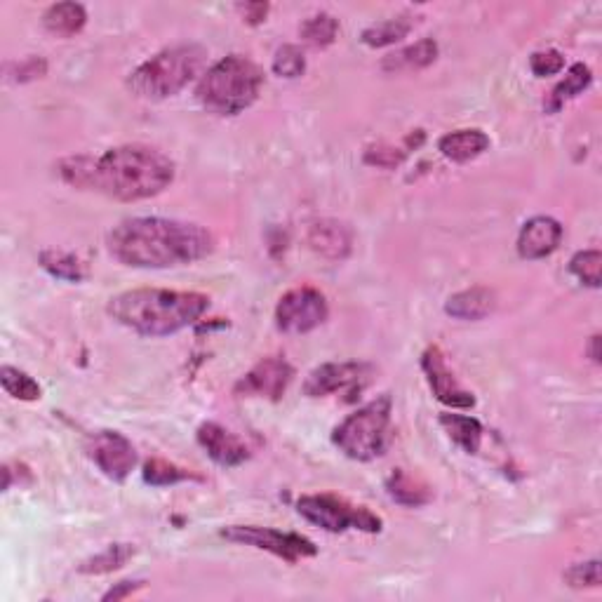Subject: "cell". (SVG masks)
Masks as SVG:
<instances>
[{
	"instance_id": "1",
	"label": "cell",
	"mask_w": 602,
	"mask_h": 602,
	"mask_svg": "<svg viewBox=\"0 0 602 602\" xmlns=\"http://www.w3.org/2000/svg\"><path fill=\"white\" fill-rule=\"evenodd\" d=\"M59 175L76 189H95L109 198L132 203L165 191L175 179V163L153 146L127 144L97 158H66L59 163Z\"/></svg>"
},
{
	"instance_id": "2",
	"label": "cell",
	"mask_w": 602,
	"mask_h": 602,
	"mask_svg": "<svg viewBox=\"0 0 602 602\" xmlns=\"http://www.w3.org/2000/svg\"><path fill=\"white\" fill-rule=\"evenodd\" d=\"M109 250L135 269H170L193 264L214 250L212 233L198 224L163 217H137L109 233Z\"/></svg>"
},
{
	"instance_id": "3",
	"label": "cell",
	"mask_w": 602,
	"mask_h": 602,
	"mask_svg": "<svg viewBox=\"0 0 602 602\" xmlns=\"http://www.w3.org/2000/svg\"><path fill=\"white\" fill-rule=\"evenodd\" d=\"M210 306L198 292L132 290L111 299L109 313L123 327L144 337H167L196 323Z\"/></svg>"
},
{
	"instance_id": "4",
	"label": "cell",
	"mask_w": 602,
	"mask_h": 602,
	"mask_svg": "<svg viewBox=\"0 0 602 602\" xmlns=\"http://www.w3.org/2000/svg\"><path fill=\"white\" fill-rule=\"evenodd\" d=\"M262 85L264 73L252 59L231 55L203 73L196 95L207 111L217 116H238L257 102Z\"/></svg>"
},
{
	"instance_id": "5",
	"label": "cell",
	"mask_w": 602,
	"mask_h": 602,
	"mask_svg": "<svg viewBox=\"0 0 602 602\" xmlns=\"http://www.w3.org/2000/svg\"><path fill=\"white\" fill-rule=\"evenodd\" d=\"M205 50L200 45H175L158 52L127 78L132 95L142 99H167L184 90L198 76L205 64Z\"/></svg>"
},
{
	"instance_id": "6",
	"label": "cell",
	"mask_w": 602,
	"mask_h": 602,
	"mask_svg": "<svg viewBox=\"0 0 602 602\" xmlns=\"http://www.w3.org/2000/svg\"><path fill=\"white\" fill-rule=\"evenodd\" d=\"M391 424V398L381 396L349 414L334 428V445L356 461L377 459L386 447Z\"/></svg>"
},
{
	"instance_id": "7",
	"label": "cell",
	"mask_w": 602,
	"mask_h": 602,
	"mask_svg": "<svg viewBox=\"0 0 602 602\" xmlns=\"http://www.w3.org/2000/svg\"><path fill=\"white\" fill-rule=\"evenodd\" d=\"M297 511L313 525L323 527L327 532H379L381 518L363 506H353L346 499L334 497V494H313V497H301Z\"/></svg>"
},
{
	"instance_id": "8",
	"label": "cell",
	"mask_w": 602,
	"mask_h": 602,
	"mask_svg": "<svg viewBox=\"0 0 602 602\" xmlns=\"http://www.w3.org/2000/svg\"><path fill=\"white\" fill-rule=\"evenodd\" d=\"M222 537L229 541H236V544L262 548V551L278 555V558L287 560V563H297L301 558H313V555L318 553V548L311 539L301 537V534H294V532L271 530V527L231 525V527H224Z\"/></svg>"
},
{
	"instance_id": "9",
	"label": "cell",
	"mask_w": 602,
	"mask_h": 602,
	"mask_svg": "<svg viewBox=\"0 0 602 602\" xmlns=\"http://www.w3.org/2000/svg\"><path fill=\"white\" fill-rule=\"evenodd\" d=\"M327 301L313 287H297L283 294L276 306V323L283 332L304 334L320 327L327 320Z\"/></svg>"
},
{
	"instance_id": "10",
	"label": "cell",
	"mask_w": 602,
	"mask_h": 602,
	"mask_svg": "<svg viewBox=\"0 0 602 602\" xmlns=\"http://www.w3.org/2000/svg\"><path fill=\"white\" fill-rule=\"evenodd\" d=\"M88 454L106 478L123 483L137 464L135 445L116 431H102L90 438Z\"/></svg>"
},
{
	"instance_id": "11",
	"label": "cell",
	"mask_w": 602,
	"mask_h": 602,
	"mask_svg": "<svg viewBox=\"0 0 602 602\" xmlns=\"http://www.w3.org/2000/svg\"><path fill=\"white\" fill-rule=\"evenodd\" d=\"M294 377L292 365L285 358H264L262 363H257L243 379L236 384V396L240 398H269V400H280L283 393L290 386Z\"/></svg>"
},
{
	"instance_id": "12",
	"label": "cell",
	"mask_w": 602,
	"mask_h": 602,
	"mask_svg": "<svg viewBox=\"0 0 602 602\" xmlns=\"http://www.w3.org/2000/svg\"><path fill=\"white\" fill-rule=\"evenodd\" d=\"M421 367H424L433 396H436L440 403L454 407V410H471V407L476 405L473 393H468L457 384V379H454L450 367H447L445 356L440 353L438 346L426 349L424 356H421Z\"/></svg>"
},
{
	"instance_id": "13",
	"label": "cell",
	"mask_w": 602,
	"mask_h": 602,
	"mask_svg": "<svg viewBox=\"0 0 602 602\" xmlns=\"http://www.w3.org/2000/svg\"><path fill=\"white\" fill-rule=\"evenodd\" d=\"M370 367L360 363H327L316 367L309 374L304 384V393L311 398L330 396V393L346 389V386L358 384L360 379L367 377Z\"/></svg>"
},
{
	"instance_id": "14",
	"label": "cell",
	"mask_w": 602,
	"mask_h": 602,
	"mask_svg": "<svg viewBox=\"0 0 602 602\" xmlns=\"http://www.w3.org/2000/svg\"><path fill=\"white\" fill-rule=\"evenodd\" d=\"M563 240V226L553 217H534L520 229L518 252L523 259H544L558 250Z\"/></svg>"
},
{
	"instance_id": "15",
	"label": "cell",
	"mask_w": 602,
	"mask_h": 602,
	"mask_svg": "<svg viewBox=\"0 0 602 602\" xmlns=\"http://www.w3.org/2000/svg\"><path fill=\"white\" fill-rule=\"evenodd\" d=\"M198 443L210 454L212 461H217L219 466L226 468L240 466L250 457V452L240 443V438L233 436L231 431H226L224 426L214 424V421H207V424L198 428Z\"/></svg>"
},
{
	"instance_id": "16",
	"label": "cell",
	"mask_w": 602,
	"mask_h": 602,
	"mask_svg": "<svg viewBox=\"0 0 602 602\" xmlns=\"http://www.w3.org/2000/svg\"><path fill=\"white\" fill-rule=\"evenodd\" d=\"M309 245L325 259L339 262V259L349 257L353 247V233L346 224L334 222V219H323V222L313 224L309 231Z\"/></svg>"
},
{
	"instance_id": "17",
	"label": "cell",
	"mask_w": 602,
	"mask_h": 602,
	"mask_svg": "<svg viewBox=\"0 0 602 602\" xmlns=\"http://www.w3.org/2000/svg\"><path fill=\"white\" fill-rule=\"evenodd\" d=\"M490 149V137L483 130H457L438 142V151L454 163H468Z\"/></svg>"
},
{
	"instance_id": "18",
	"label": "cell",
	"mask_w": 602,
	"mask_h": 602,
	"mask_svg": "<svg viewBox=\"0 0 602 602\" xmlns=\"http://www.w3.org/2000/svg\"><path fill=\"white\" fill-rule=\"evenodd\" d=\"M494 304H497V299H494L492 290H487V287H471V290L452 294L447 299L445 311L459 320H483L494 311Z\"/></svg>"
},
{
	"instance_id": "19",
	"label": "cell",
	"mask_w": 602,
	"mask_h": 602,
	"mask_svg": "<svg viewBox=\"0 0 602 602\" xmlns=\"http://www.w3.org/2000/svg\"><path fill=\"white\" fill-rule=\"evenodd\" d=\"M438 57V43L431 38L419 40V43L410 45V48L393 52L384 59V64H381V69L386 73H400V71H419L426 69V66H431L436 62Z\"/></svg>"
},
{
	"instance_id": "20",
	"label": "cell",
	"mask_w": 602,
	"mask_h": 602,
	"mask_svg": "<svg viewBox=\"0 0 602 602\" xmlns=\"http://www.w3.org/2000/svg\"><path fill=\"white\" fill-rule=\"evenodd\" d=\"M85 22H88V12L80 3H57L43 15L45 29L62 38L76 36L78 31H83Z\"/></svg>"
},
{
	"instance_id": "21",
	"label": "cell",
	"mask_w": 602,
	"mask_h": 602,
	"mask_svg": "<svg viewBox=\"0 0 602 602\" xmlns=\"http://www.w3.org/2000/svg\"><path fill=\"white\" fill-rule=\"evenodd\" d=\"M440 424L450 438L457 443L461 450H466L468 454H476L480 450V443H483V424L473 417H464V414H443L440 417Z\"/></svg>"
},
{
	"instance_id": "22",
	"label": "cell",
	"mask_w": 602,
	"mask_h": 602,
	"mask_svg": "<svg viewBox=\"0 0 602 602\" xmlns=\"http://www.w3.org/2000/svg\"><path fill=\"white\" fill-rule=\"evenodd\" d=\"M386 490H389L391 499L398 501L400 506L417 508V506L428 504V499H431V492H428L426 487L419 483V480L407 476L405 471L393 473V476L389 478V483H386Z\"/></svg>"
},
{
	"instance_id": "23",
	"label": "cell",
	"mask_w": 602,
	"mask_h": 602,
	"mask_svg": "<svg viewBox=\"0 0 602 602\" xmlns=\"http://www.w3.org/2000/svg\"><path fill=\"white\" fill-rule=\"evenodd\" d=\"M410 31L412 22L407 17L386 19V22L367 26L363 31V43L370 45V48H384V45H393L398 40H403Z\"/></svg>"
},
{
	"instance_id": "24",
	"label": "cell",
	"mask_w": 602,
	"mask_h": 602,
	"mask_svg": "<svg viewBox=\"0 0 602 602\" xmlns=\"http://www.w3.org/2000/svg\"><path fill=\"white\" fill-rule=\"evenodd\" d=\"M144 480L153 487H170L186 483V480H203L196 473L179 468L165 459H151L144 464Z\"/></svg>"
},
{
	"instance_id": "25",
	"label": "cell",
	"mask_w": 602,
	"mask_h": 602,
	"mask_svg": "<svg viewBox=\"0 0 602 602\" xmlns=\"http://www.w3.org/2000/svg\"><path fill=\"white\" fill-rule=\"evenodd\" d=\"M591 80H593L591 69H588L586 64H574L570 73L565 76L563 83L553 90L551 102H548V111H558L560 106L567 102V99L581 95V92L591 85Z\"/></svg>"
},
{
	"instance_id": "26",
	"label": "cell",
	"mask_w": 602,
	"mask_h": 602,
	"mask_svg": "<svg viewBox=\"0 0 602 602\" xmlns=\"http://www.w3.org/2000/svg\"><path fill=\"white\" fill-rule=\"evenodd\" d=\"M339 33V22L327 12H320V15H313L301 24V38L306 43L313 45V48H327V45L334 43Z\"/></svg>"
},
{
	"instance_id": "27",
	"label": "cell",
	"mask_w": 602,
	"mask_h": 602,
	"mask_svg": "<svg viewBox=\"0 0 602 602\" xmlns=\"http://www.w3.org/2000/svg\"><path fill=\"white\" fill-rule=\"evenodd\" d=\"M135 555V546L130 544H113L106 548L104 553L95 555V558L85 560L83 565L78 567L80 572L83 574H106V572H113L118 570V567H123L127 560Z\"/></svg>"
},
{
	"instance_id": "28",
	"label": "cell",
	"mask_w": 602,
	"mask_h": 602,
	"mask_svg": "<svg viewBox=\"0 0 602 602\" xmlns=\"http://www.w3.org/2000/svg\"><path fill=\"white\" fill-rule=\"evenodd\" d=\"M0 384L8 396L17 398V400H38L40 398V386L33 381L29 374L17 370V367L5 365L0 370Z\"/></svg>"
},
{
	"instance_id": "29",
	"label": "cell",
	"mask_w": 602,
	"mask_h": 602,
	"mask_svg": "<svg viewBox=\"0 0 602 602\" xmlns=\"http://www.w3.org/2000/svg\"><path fill=\"white\" fill-rule=\"evenodd\" d=\"M40 264L45 271H50L55 278L69 280V283H80L83 280V266L73 254L66 252H43L40 254Z\"/></svg>"
},
{
	"instance_id": "30",
	"label": "cell",
	"mask_w": 602,
	"mask_h": 602,
	"mask_svg": "<svg viewBox=\"0 0 602 602\" xmlns=\"http://www.w3.org/2000/svg\"><path fill=\"white\" fill-rule=\"evenodd\" d=\"M600 264L602 254L598 250L577 252L570 262V271L588 287H600Z\"/></svg>"
},
{
	"instance_id": "31",
	"label": "cell",
	"mask_w": 602,
	"mask_h": 602,
	"mask_svg": "<svg viewBox=\"0 0 602 602\" xmlns=\"http://www.w3.org/2000/svg\"><path fill=\"white\" fill-rule=\"evenodd\" d=\"M273 71L280 78H299L306 71V57L297 45H283L273 57Z\"/></svg>"
},
{
	"instance_id": "32",
	"label": "cell",
	"mask_w": 602,
	"mask_h": 602,
	"mask_svg": "<svg viewBox=\"0 0 602 602\" xmlns=\"http://www.w3.org/2000/svg\"><path fill=\"white\" fill-rule=\"evenodd\" d=\"M600 560H588V563H579V565H572L570 570L565 572V581L570 584L572 588H595L600 586Z\"/></svg>"
},
{
	"instance_id": "33",
	"label": "cell",
	"mask_w": 602,
	"mask_h": 602,
	"mask_svg": "<svg viewBox=\"0 0 602 602\" xmlns=\"http://www.w3.org/2000/svg\"><path fill=\"white\" fill-rule=\"evenodd\" d=\"M565 66V57L560 55L558 50H541L534 52L530 59V69L534 76L546 78V76H555V73L563 71Z\"/></svg>"
},
{
	"instance_id": "34",
	"label": "cell",
	"mask_w": 602,
	"mask_h": 602,
	"mask_svg": "<svg viewBox=\"0 0 602 602\" xmlns=\"http://www.w3.org/2000/svg\"><path fill=\"white\" fill-rule=\"evenodd\" d=\"M48 71V64L43 62V59L31 57L26 59V62L17 64V80H31V78H40L43 73Z\"/></svg>"
},
{
	"instance_id": "35",
	"label": "cell",
	"mask_w": 602,
	"mask_h": 602,
	"mask_svg": "<svg viewBox=\"0 0 602 602\" xmlns=\"http://www.w3.org/2000/svg\"><path fill=\"white\" fill-rule=\"evenodd\" d=\"M240 10H243V15L250 24H262L266 12H269V5H266V3H247V5H240Z\"/></svg>"
},
{
	"instance_id": "36",
	"label": "cell",
	"mask_w": 602,
	"mask_h": 602,
	"mask_svg": "<svg viewBox=\"0 0 602 602\" xmlns=\"http://www.w3.org/2000/svg\"><path fill=\"white\" fill-rule=\"evenodd\" d=\"M142 586H144L142 581H120L118 588H111V591L104 595V600H120V598H125V595L135 593L137 588H142Z\"/></svg>"
},
{
	"instance_id": "37",
	"label": "cell",
	"mask_w": 602,
	"mask_h": 602,
	"mask_svg": "<svg viewBox=\"0 0 602 602\" xmlns=\"http://www.w3.org/2000/svg\"><path fill=\"white\" fill-rule=\"evenodd\" d=\"M591 358H593V363H600V337L598 334H595V337L591 339Z\"/></svg>"
}]
</instances>
